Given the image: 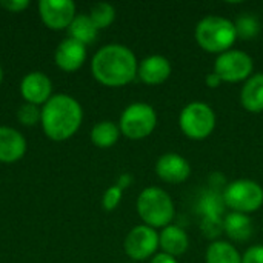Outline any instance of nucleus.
<instances>
[{"label":"nucleus","mask_w":263,"mask_h":263,"mask_svg":"<svg viewBox=\"0 0 263 263\" xmlns=\"http://www.w3.org/2000/svg\"><path fill=\"white\" fill-rule=\"evenodd\" d=\"M139 62L136 54L125 45L109 43L102 46L91 60L94 79L109 88H120L137 77Z\"/></svg>","instance_id":"obj_1"},{"label":"nucleus","mask_w":263,"mask_h":263,"mask_svg":"<svg viewBox=\"0 0 263 263\" xmlns=\"http://www.w3.org/2000/svg\"><path fill=\"white\" fill-rule=\"evenodd\" d=\"M82 120V105L69 94H55L42 108L43 133L54 142L71 139L79 131Z\"/></svg>","instance_id":"obj_2"},{"label":"nucleus","mask_w":263,"mask_h":263,"mask_svg":"<svg viewBox=\"0 0 263 263\" xmlns=\"http://www.w3.org/2000/svg\"><path fill=\"white\" fill-rule=\"evenodd\" d=\"M197 45L210 54H223L233 49L237 40L234 22L222 15H206L200 18L194 29Z\"/></svg>","instance_id":"obj_3"},{"label":"nucleus","mask_w":263,"mask_h":263,"mask_svg":"<svg viewBox=\"0 0 263 263\" xmlns=\"http://www.w3.org/2000/svg\"><path fill=\"white\" fill-rule=\"evenodd\" d=\"M136 210L142 222L154 230H163L171 225L176 216V206L171 196L159 186L145 188L137 197Z\"/></svg>","instance_id":"obj_4"},{"label":"nucleus","mask_w":263,"mask_h":263,"mask_svg":"<svg viewBox=\"0 0 263 263\" xmlns=\"http://www.w3.org/2000/svg\"><path fill=\"white\" fill-rule=\"evenodd\" d=\"M216 112L205 102H191L183 106L179 114L180 131L190 140H205L216 129Z\"/></svg>","instance_id":"obj_5"},{"label":"nucleus","mask_w":263,"mask_h":263,"mask_svg":"<svg viewBox=\"0 0 263 263\" xmlns=\"http://www.w3.org/2000/svg\"><path fill=\"white\" fill-rule=\"evenodd\" d=\"M223 200L233 213L253 214L263 206V188L251 179H237L223 188Z\"/></svg>","instance_id":"obj_6"},{"label":"nucleus","mask_w":263,"mask_h":263,"mask_svg":"<svg viewBox=\"0 0 263 263\" xmlns=\"http://www.w3.org/2000/svg\"><path fill=\"white\" fill-rule=\"evenodd\" d=\"M157 126L156 109L145 103L136 102L128 105L119 120V128L122 136L129 140H143L149 137Z\"/></svg>","instance_id":"obj_7"},{"label":"nucleus","mask_w":263,"mask_h":263,"mask_svg":"<svg viewBox=\"0 0 263 263\" xmlns=\"http://www.w3.org/2000/svg\"><path fill=\"white\" fill-rule=\"evenodd\" d=\"M223 191L208 188L199 196L196 211L200 219V230L208 239H216L223 233V219L227 216Z\"/></svg>","instance_id":"obj_8"},{"label":"nucleus","mask_w":263,"mask_h":263,"mask_svg":"<svg viewBox=\"0 0 263 263\" xmlns=\"http://www.w3.org/2000/svg\"><path fill=\"white\" fill-rule=\"evenodd\" d=\"M254 60L253 57L240 49H230L219 54L214 62V72L227 83L247 82L253 76Z\"/></svg>","instance_id":"obj_9"},{"label":"nucleus","mask_w":263,"mask_h":263,"mask_svg":"<svg viewBox=\"0 0 263 263\" xmlns=\"http://www.w3.org/2000/svg\"><path fill=\"white\" fill-rule=\"evenodd\" d=\"M123 250L126 256L134 262L153 259L159 250V233L145 223L137 225L126 234Z\"/></svg>","instance_id":"obj_10"},{"label":"nucleus","mask_w":263,"mask_h":263,"mask_svg":"<svg viewBox=\"0 0 263 263\" xmlns=\"http://www.w3.org/2000/svg\"><path fill=\"white\" fill-rule=\"evenodd\" d=\"M39 12L45 26L54 31L68 29L77 15L76 3L71 0H42Z\"/></svg>","instance_id":"obj_11"},{"label":"nucleus","mask_w":263,"mask_h":263,"mask_svg":"<svg viewBox=\"0 0 263 263\" xmlns=\"http://www.w3.org/2000/svg\"><path fill=\"white\" fill-rule=\"evenodd\" d=\"M156 174L165 183H183L191 176V165L177 153H165L156 162Z\"/></svg>","instance_id":"obj_12"},{"label":"nucleus","mask_w":263,"mask_h":263,"mask_svg":"<svg viewBox=\"0 0 263 263\" xmlns=\"http://www.w3.org/2000/svg\"><path fill=\"white\" fill-rule=\"evenodd\" d=\"M20 94L26 103H32L37 106L45 105L52 97L51 79L40 71L28 72L20 83Z\"/></svg>","instance_id":"obj_13"},{"label":"nucleus","mask_w":263,"mask_h":263,"mask_svg":"<svg viewBox=\"0 0 263 263\" xmlns=\"http://www.w3.org/2000/svg\"><path fill=\"white\" fill-rule=\"evenodd\" d=\"M173 72L171 62L160 54H153L139 62L137 77L149 86H157L165 83Z\"/></svg>","instance_id":"obj_14"},{"label":"nucleus","mask_w":263,"mask_h":263,"mask_svg":"<svg viewBox=\"0 0 263 263\" xmlns=\"http://www.w3.org/2000/svg\"><path fill=\"white\" fill-rule=\"evenodd\" d=\"M54 60L55 65L66 72L77 71L86 60V46L68 37L59 43L54 54Z\"/></svg>","instance_id":"obj_15"},{"label":"nucleus","mask_w":263,"mask_h":263,"mask_svg":"<svg viewBox=\"0 0 263 263\" xmlns=\"http://www.w3.org/2000/svg\"><path fill=\"white\" fill-rule=\"evenodd\" d=\"M26 153L25 137L14 128L0 126V163H14Z\"/></svg>","instance_id":"obj_16"},{"label":"nucleus","mask_w":263,"mask_h":263,"mask_svg":"<svg viewBox=\"0 0 263 263\" xmlns=\"http://www.w3.org/2000/svg\"><path fill=\"white\" fill-rule=\"evenodd\" d=\"M159 248L160 253H165L173 257L185 254L190 248V237L186 231L179 225H168L159 233Z\"/></svg>","instance_id":"obj_17"},{"label":"nucleus","mask_w":263,"mask_h":263,"mask_svg":"<svg viewBox=\"0 0 263 263\" xmlns=\"http://www.w3.org/2000/svg\"><path fill=\"white\" fill-rule=\"evenodd\" d=\"M240 103L251 114L263 112V72L253 74L240 89Z\"/></svg>","instance_id":"obj_18"},{"label":"nucleus","mask_w":263,"mask_h":263,"mask_svg":"<svg viewBox=\"0 0 263 263\" xmlns=\"http://www.w3.org/2000/svg\"><path fill=\"white\" fill-rule=\"evenodd\" d=\"M253 231H254V227H253V220L250 216L233 213V211L227 213L223 219V233H227V236L231 240L247 242L253 236Z\"/></svg>","instance_id":"obj_19"},{"label":"nucleus","mask_w":263,"mask_h":263,"mask_svg":"<svg viewBox=\"0 0 263 263\" xmlns=\"http://www.w3.org/2000/svg\"><path fill=\"white\" fill-rule=\"evenodd\" d=\"M206 263H242L239 250L227 240H213L205 254Z\"/></svg>","instance_id":"obj_20"},{"label":"nucleus","mask_w":263,"mask_h":263,"mask_svg":"<svg viewBox=\"0 0 263 263\" xmlns=\"http://www.w3.org/2000/svg\"><path fill=\"white\" fill-rule=\"evenodd\" d=\"M120 128L111 120H102L96 123L91 129V142L97 148H111L120 139Z\"/></svg>","instance_id":"obj_21"},{"label":"nucleus","mask_w":263,"mask_h":263,"mask_svg":"<svg viewBox=\"0 0 263 263\" xmlns=\"http://www.w3.org/2000/svg\"><path fill=\"white\" fill-rule=\"evenodd\" d=\"M97 32H99V29L92 23L91 17L89 15H85V14L76 15V18L72 20V23L68 28L69 39H74V40L80 42L85 46L96 42Z\"/></svg>","instance_id":"obj_22"},{"label":"nucleus","mask_w":263,"mask_h":263,"mask_svg":"<svg viewBox=\"0 0 263 263\" xmlns=\"http://www.w3.org/2000/svg\"><path fill=\"white\" fill-rule=\"evenodd\" d=\"M237 39L253 40L260 34V22L251 14H242L234 20Z\"/></svg>","instance_id":"obj_23"},{"label":"nucleus","mask_w":263,"mask_h":263,"mask_svg":"<svg viewBox=\"0 0 263 263\" xmlns=\"http://www.w3.org/2000/svg\"><path fill=\"white\" fill-rule=\"evenodd\" d=\"M89 17H91V20H92V23L96 25L97 29H105V28L111 26L112 22L116 20V8L111 3H106V2L96 3L91 8Z\"/></svg>","instance_id":"obj_24"},{"label":"nucleus","mask_w":263,"mask_h":263,"mask_svg":"<svg viewBox=\"0 0 263 263\" xmlns=\"http://www.w3.org/2000/svg\"><path fill=\"white\" fill-rule=\"evenodd\" d=\"M17 120L23 126H34L42 120V109L32 103H23L17 109Z\"/></svg>","instance_id":"obj_25"},{"label":"nucleus","mask_w":263,"mask_h":263,"mask_svg":"<svg viewBox=\"0 0 263 263\" xmlns=\"http://www.w3.org/2000/svg\"><path fill=\"white\" fill-rule=\"evenodd\" d=\"M122 197H123V190H120L117 185L109 186L105 191L103 197H102V206H103V210L105 211H114L120 205Z\"/></svg>","instance_id":"obj_26"},{"label":"nucleus","mask_w":263,"mask_h":263,"mask_svg":"<svg viewBox=\"0 0 263 263\" xmlns=\"http://www.w3.org/2000/svg\"><path fill=\"white\" fill-rule=\"evenodd\" d=\"M242 263H263V245H254L245 251Z\"/></svg>","instance_id":"obj_27"},{"label":"nucleus","mask_w":263,"mask_h":263,"mask_svg":"<svg viewBox=\"0 0 263 263\" xmlns=\"http://www.w3.org/2000/svg\"><path fill=\"white\" fill-rule=\"evenodd\" d=\"M29 0H0V6L8 12H22L29 6Z\"/></svg>","instance_id":"obj_28"},{"label":"nucleus","mask_w":263,"mask_h":263,"mask_svg":"<svg viewBox=\"0 0 263 263\" xmlns=\"http://www.w3.org/2000/svg\"><path fill=\"white\" fill-rule=\"evenodd\" d=\"M205 83H206V86H208V88L214 89V88H219L223 82H222V79H220V77L213 71V72L206 74V77H205Z\"/></svg>","instance_id":"obj_29"},{"label":"nucleus","mask_w":263,"mask_h":263,"mask_svg":"<svg viewBox=\"0 0 263 263\" xmlns=\"http://www.w3.org/2000/svg\"><path fill=\"white\" fill-rule=\"evenodd\" d=\"M149 263H179V262H177V259H176V257H173V256H168V254H165V253H157V254L151 259V262Z\"/></svg>","instance_id":"obj_30"},{"label":"nucleus","mask_w":263,"mask_h":263,"mask_svg":"<svg viewBox=\"0 0 263 263\" xmlns=\"http://www.w3.org/2000/svg\"><path fill=\"white\" fill-rule=\"evenodd\" d=\"M131 183H133V176L128 174V173H123V174L119 177V180H117L116 185H117L120 190H126L128 186H131Z\"/></svg>","instance_id":"obj_31"},{"label":"nucleus","mask_w":263,"mask_h":263,"mask_svg":"<svg viewBox=\"0 0 263 263\" xmlns=\"http://www.w3.org/2000/svg\"><path fill=\"white\" fill-rule=\"evenodd\" d=\"M2 80H3V69H2V66H0V83H2Z\"/></svg>","instance_id":"obj_32"}]
</instances>
